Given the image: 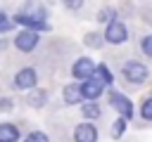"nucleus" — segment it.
Returning a JSON list of instances; mask_svg holds the SVG:
<instances>
[{
	"instance_id": "f257e3e1",
	"label": "nucleus",
	"mask_w": 152,
	"mask_h": 142,
	"mask_svg": "<svg viewBox=\"0 0 152 142\" xmlns=\"http://www.w3.org/2000/svg\"><path fill=\"white\" fill-rule=\"evenodd\" d=\"M14 21L17 24H24V26H28L31 31H45L48 28V24H45V17L43 14H28V12H19L17 17H14Z\"/></svg>"
},
{
	"instance_id": "f03ea898",
	"label": "nucleus",
	"mask_w": 152,
	"mask_h": 142,
	"mask_svg": "<svg viewBox=\"0 0 152 142\" xmlns=\"http://www.w3.org/2000/svg\"><path fill=\"white\" fill-rule=\"evenodd\" d=\"M124 76L128 83H142L147 78V66L140 62H126L124 64Z\"/></svg>"
},
{
	"instance_id": "7ed1b4c3",
	"label": "nucleus",
	"mask_w": 152,
	"mask_h": 142,
	"mask_svg": "<svg viewBox=\"0 0 152 142\" xmlns=\"http://www.w3.org/2000/svg\"><path fill=\"white\" fill-rule=\"evenodd\" d=\"M126 38H128V31H126V26H124L119 19H112V21H109V26H107L104 40H107V43H114V45H119V43H124Z\"/></svg>"
},
{
	"instance_id": "20e7f679",
	"label": "nucleus",
	"mask_w": 152,
	"mask_h": 142,
	"mask_svg": "<svg viewBox=\"0 0 152 142\" xmlns=\"http://www.w3.org/2000/svg\"><path fill=\"white\" fill-rule=\"evenodd\" d=\"M95 69H97V66H95V64H93L88 57H81V59H78V62L71 66V73L86 83V80H90V78L95 76Z\"/></svg>"
},
{
	"instance_id": "39448f33",
	"label": "nucleus",
	"mask_w": 152,
	"mask_h": 142,
	"mask_svg": "<svg viewBox=\"0 0 152 142\" xmlns=\"http://www.w3.org/2000/svg\"><path fill=\"white\" fill-rule=\"evenodd\" d=\"M109 102H112L114 111L121 114V118H133V102L128 97H124L121 92H112V99Z\"/></svg>"
},
{
	"instance_id": "423d86ee",
	"label": "nucleus",
	"mask_w": 152,
	"mask_h": 142,
	"mask_svg": "<svg viewBox=\"0 0 152 142\" xmlns=\"http://www.w3.org/2000/svg\"><path fill=\"white\" fill-rule=\"evenodd\" d=\"M14 45H17L21 52H31V50L38 45V33H36V31H21V33L14 38Z\"/></svg>"
},
{
	"instance_id": "0eeeda50",
	"label": "nucleus",
	"mask_w": 152,
	"mask_h": 142,
	"mask_svg": "<svg viewBox=\"0 0 152 142\" xmlns=\"http://www.w3.org/2000/svg\"><path fill=\"white\" fill-rule=\"evenodd\" d=\"M36 69H31V66H26V69H21L17 76H14V85L17 88H21V90H26V88H33L36 85Z\"/></svg>"
},
{
	"instance_id": "6e6552de",
	"label": "nucleus",
	"mask_w": 152,
	"mask_h": 142,
	"mask_svg": "<svg viewBox=\"0 0 152 142\" xmlns=\"http://www.w3.org/2000/svg\"><path fill=\"white\" fill-rule=\"evenodd\" d=\"M74 140L76 142H95L97 140V130L93 125H88V123H81L74 130Z\"/></svg>"
},
{
	"instance_id": "1a4fd4ad",
	"label": "nucleus",
	"mask_w": 152,
	"mask_h": 142,
	"mask_svg": "<svg viewBox=\"0 0 152 142\" xmlns=\"http://www.w3.org/2000/svg\"><path fill=\"white\" fill-rule=\"evenodd\" d=\"M102 83H97L95 78H90V80H86L83 85H81V90H83V97L86 99H97L100 95H102Z\"/></svg>"
},
{
	"instance_id": "9d476101",
	"label": "nucleus",
	"mask_w": 152,
	"mask_h": 142,
	"mask_svg": "<svg viewBox=\"0 0 152 142\" xmlns=\"http://www.w3.org/2000/svg\"><path fill=\"white\" fill-rule=\"evenodd\" d=\"M19 140V128L12 123H0V142H17Z\"/></svg>"
},
{
	"instance_id": "9b49d317",
	"label": "nucleus",
	"mask_w": 152,
	"mask_h": 142,
	"mask_svg": "<svg viewBox=\"0 0 152 142\" xmlns=\"http://www.w3.org/2000/svg\"><path fill=\"white\" fill-rule=\"evenodd\" d=\"M81 99H83L81 85H66V88H64V102H66V104H78Z\"/></svg>"
},
{
	"instance_id": "f8f14e48",
	"label": "nucleus",
	"mask_w": 152,
	"mask_h": 142,
	"mask_svg": "<svg viewBox=\"0 0 152 142\" xmlns=\"http://www.w3.org/2000/svg\"><path fill=\"white\" fill-rule=\"evenodd\" d=\"M97 83H102V85H109L112 83V73H109V69L104 66V64H97V69H95V76H93Z\"/></svg>"
},
{
	"instance_id": "ddd939ff",
	"label": "nucleus",
	"mask_w": 152,
	"mask_h": 142,
	"mask_svg": "<svg viewBox=\"0 0 152 142\" xmlns=\"http://www.w3.org/2000/svg\"><path fill=\"white\" fill-rule=\"evenodd\" d=\"M45 99H48V97H45V92H43V90L28 92V104H31V106H43V104H45Z\"/></svg>"
},
{
	"instance_id": "4468645a",
	"label": "nucleus",
	"mask_w": 152,
	"mask_h": 142,
	"mask_svg": "<svg viewBox=\"0 0 152 142\" xmlns=\"http://www.w3.org/2000/svg\"><path fill=\"white\" fill-rule=\"evenodd\" d=\"M83 116H86V118H97V116H100V106H97L95 102H88V104L83 106Z\"/></svg>"
},
{
	"instance_id": "2eb2a0df",
	"label": "nucleus",
	"mask_w": 152,
	"mask_h": 142,
	"mask_svg": "<svg viewBox=\"0 0 152 142\" xmlns=\"http://www.w3.org/2000/svg\"><path fill=\"white\" fill-rule=\"evenodd\" d=\"M124 130H126V118H116L114 121V125H112V137H121L124 135Z\"/></svg>"
},
{
	"instance_id": "dca6fc26",
	"label": "nucleus",
	"mask_w": 152,
	"mask_h": 142,
	"mask_svg": "<svg viewBox=\"0 0 152 142\" xmlns=\"http://www.w3.org/2000/svg\"><path fill=\"white\" fill-rule=\"evenodd\" d=\"M24 142H48V135L45 133H31Z\"/></svg>"
},
{
	"instance_id": "f3484780",
	"label": "nucleus",
	"mask_w": 152,
	"mask_h": 142,
	"mask_svg": "<svg viewBox=\"0 0 152 142\" xmlns=\"http://www.w3.org/2000/svg\"><path fill=\"white\" fill-rule=\"evenodd\" d=\"M142 116H145L147 121H152V99H145V104H142Z\"/></svg>"
},
{
	"instance_id": "a211bd4d",
	"label": "nucleus",
	"mask_w": 152,
	"mask_h": 142,
	"mask_svg": "<svg viewBox=\"0 0 152 142\" xmlns=\"http://www.w3.org/2000/svg\"><path fill=\"white\" fill-rule=\"evenodd\" d=\"M86 43H88V45H90V47H93V45H95V47H97V45H100V43H102V38H100V36H97V33H90V36H88V38H86Z\"/></svg>"
},
{
	"instance_id": "6ab92c4d",
	"label": "nucleus",
	"mask_w": 152,
	"mask_h": 142,
	"mask_svg": "<svg viewBox=\"0 0 152 142\" xmlns=\"http://www.w3.org/2000/svg\"><path fill=\"white\" fill-rule=\"evenodd\" d=\"M10 28H12V21L0 12V31H10Z\"/></svg>"
},
{
	"instance_id": "aec40b11",
	"label": "nucleus",
	"mask_w": 152,
	"mask_h": 142,
	"mask_svg": "<svg viewBox=\"0 0 152 142\" xmlns=\"http://www.w3.org/2000/svg\"><path fill=\"white\" fill-rule=\"evenodd\" d=\"M142 50H145L147 57H152V36H147V38L142 40Z\"/></svg>"
},
{
	"instance_id": "412c9836",
	"label": "nucleus",
	"mask_w": 152,
	"mask_h": 142,
	"mask_svg": "<svg viewBox=\"0 0 152 142\" xmlns=\"http://www.w3.org/2000/svg\"><path fill=\"white\" fill-rule=\"evenodd\" d=\"M109 17H112V14H109V12H107V9H104V12H102V14H100V17H97V19H100V21H109Z\"/></svg>"
}]
</instances>
